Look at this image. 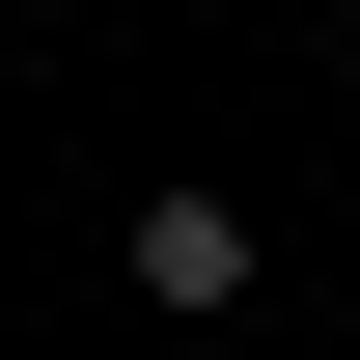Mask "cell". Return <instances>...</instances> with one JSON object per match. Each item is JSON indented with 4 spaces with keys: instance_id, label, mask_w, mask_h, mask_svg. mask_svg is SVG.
<instances>
[{
    "instance_id": "cell-1",
    "label": "cell",
    "mask_w": 360,
    "mask_h": 360,
    "mask_svg": "<svg viewBox=\"0 0 360 360\" xmlns=\"http://www.w3.org/2000/svg\"><path fill=\"white\" fill-rule=\"evenodd\" d=\"M139 305H167V333H222V305H277V222H250V194H139Z\"/></svg>"
}]
</instances>
